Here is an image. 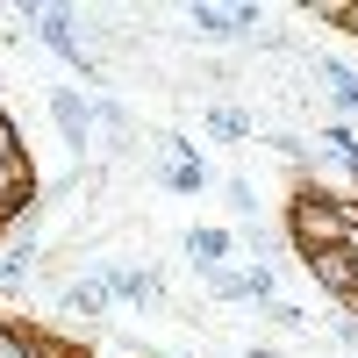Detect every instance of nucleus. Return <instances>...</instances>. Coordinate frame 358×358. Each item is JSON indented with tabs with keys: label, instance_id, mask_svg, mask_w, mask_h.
Instances as JSON below:
<instances>
[{
	"label": "nucleus",
	"instance_id": "f257e3e1",
	"mask_svg": "<svg viewBox=\"0 0 358 358\" xmlns=\"http://www.w3.org/2000/svg\"><path fill=\"white\" fill-rule=\"evenodd\" d=\"M294 229H301L315 251H330V236L351 229V208H330V201H315V194H308V201H294Z\"/></svg>",
	"mask_w": 358,
	"mask_h": 358
},
{
	"label": "nucleus",
	"instance_id": "f03ea898",
	"mask_svg": "<svg viewBox=\"0 0 358 358\" xmlns=\"http://www.w3.org/2000/svg\"><path fill=\"white\" fill-rule=\"evenodd\" d=\"M215 294H222V301H265V294H273V273H244V280H222Z\"/></svg>",
	"mask_w": 358,
	"mask_h": 358
},
{
	"label": "nucleus",
	"instance_id": "7ed1b4c3",
	"mask_svg": "<svg viewBox=\"0 0 358 358\" xmlns=\"http://www.w3.org/2000/svg\"><path fill=\"white\" fill-rule=\"evenodd\" d=\"M194 22L208 29V36H236V29L251 22V8H236V15H229V8H194Z\"/></svg>",
	"mask_w": 358,
	"mask_h": 358
},
{
	"label": "nucleus",
	"instance_id": "20e7f679",
	"mask_svg": "<svg viewBox=\"0 0 358 358\" xmlns=\"http://www.w3.org/2000/svg\"><path fill=\"white\" fill-rule=\"evenodd\" d=\"M43 43H50V50H65L72 65L86 72V57H79V43H72V29H65V15H57V8H43Z\"/></svg>",
	"mask_w": 358,
	"mask_h": 358
},
{
	"label": "nucleus",
	"instance_id": "39448f33",
	"mask_svg": "<svg viewBox=\"0 0 358 358\" xmlns=\"http://www.w3.org/2000/svg\"><path fill=\"white\" fill-rule=\"evenodd\" d=\"M315 273H322V287H337V294H351V280H358L337 251H315Z\"/></svg>",
	"mask_w": 358,
	"mask_h": 358
},
{
	"label": "nucleus",
	"instance_id": "423d86ee",
	"mask_svg": "<svg viewBox=\"0 0 358 358\" xmlns=\"http://www.w3.org/2000/svg\"><path fill=\"white\" fill-rule=\"evenodd\" d=\"M187 251H194L201 265H215V258L229 251V236H222V229H194V236H187Z\"/></svg>",
	"mask_w": 358,
	"mask_h": 358
},
{
	"label": "nucleus",
	"instance_id": "0eeeda50",
	"mask_svg": "<svg viewBox=\"0 0 358 358\" xmlns=\"http://www.w3.org/2000/svg\"><path fill=\"white\" fill-rule=\"evenodd\" d=\"M165 179H172L179 194H194V187H201V165H194L187 151H172V158H165Z\"/></svg>",
	"mask_w": 358,
	"mask_h": 358
},
{
	"label": "nucleus",
	"instance_id": "6e6552de",
	"mask_svg": "<svg viewBox=\"0 0 358 358\" xmlns=\"http://www.w3.org/2000/svg\"><path fill=\"white\" fill-rule=\"evenodd\" d=\"M101 301H108V280H101V287H72V294H65V308H79V315H94Z\"/></svg>",
	"mask_w": 358,
	"mask_h": 358
},
{
	"label": "nucleus",
	"instance_id": "1a4fd4ad",
	"mask_svg": "<svg viewBox=\"0 0 358 358\" xmlns=\"http://www.w3.org/2000/svg\"><path fill=\"white\" fill-rule=\"evenodd\" d=\"M50 108H57V122H65V136H79V129H86V108H79L72 94H57Z\"/></svg>",
	"mask_w": 358,
	"mask_h": 358
},
{
	"label": "nucleus",
	"instance_id": "9d476101",
	"mask_svg": "<svg viewBox=\"0 0 358 358\" xmlns=\"http://www.w3.org/2000/svg\"><path fill=\"white\" fill-rule=\"evenodd\" d=\"M330 158H344V165L358 172V143H351V129H330Z\"/></svg>",
	"mask_w": 358,
	"mask_h": 358
},
{
	"label": "nucleus",
	"instance_id": "9b49d317",
	"mask_svg": "<svg viewBox=\"0 0 358 358\" xmlns=\"http://www.w3.org/2000/svg\"><path fill=\"white\" fill-rule=\"evenodd\" d=\"M0 358H22V344H15V337H0Z\"/></svg>",
	"mask_w": 358,
	"mask_h": 358
},
{
	"label": "nucleus",
	"instance_id": "f8f14e48",
	"mask_svg": "<svg viewBox=\"0 0 358 358\" xmlns=\"http://www.w3.org/2000/svg\"><path fill=\"white\" fill-rule=\"evenodd\" d=\"M351 273H358V265H351Z\"/></svg>",
	"mask_w": 358,
	"mask_h": 358
}]
</instances>
